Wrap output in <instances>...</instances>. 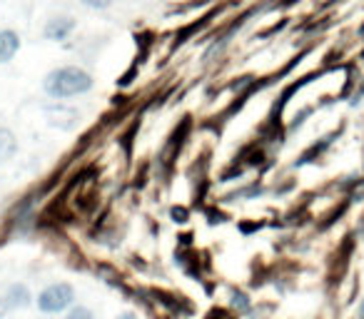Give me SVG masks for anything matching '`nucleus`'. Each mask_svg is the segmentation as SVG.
Segmentation results:
<instances>
[{
	"label": "nucleus",
	"mask_w": 364,
	"mask_h": 319,
	"mask_svg": "<svg viewBox=\"0 0 364 319\" xmlns=\"http://www.w3.org/2000/svg\"><path fill=\"white\" fill-rule=\"evenodd\" d=\"M95 87V77L82 65H60L53 67L43 77V92L50 100H73V97L87 95Z\"/></svg>",
	"instance_id": "f257e3e1"
},
{
	"label": "nucleus",
	"mask_w": 364,
	"mask_h": 319,
	"mask_svg": "<svg viewBox=\"0 0 364 319\" xmlns=\"http://www.w3.org/2000/svg\"><path fill=\"white\" fill-rule=\"evenodd\" d=\"M36 304L43 314H65L73 304H77V292L70 282H53L38 292Z\"/></svg>",
	"instance_id": "f03ea898"
},
{
	"label": "nucleus",
	"mask_w": 364,
	"mask_h": 319,
	"mask_svg": "<svg viewBox=\"0 0 364 319\" xmlns=\"http://www.w3.org/2000/svg\"><path fill=\"white\" fill-rule=\"evenodd\" d=\"M77 31V21L73 16H53L43 26V38L50 43H65Z\"/></svg>",
	"instance_id": "7ed1b4c3"
},
{
	"label": "nucleus",
	"mask_w": 364,
	"mask_h": 319,
	"mask_svg": "<svg viewBox=\"0 0 364 319\" xmlns=\"http://www.w3.org/2000/svg\"><path fill=\"white\" fill-rule=\"evenodd\" d=\"M23 38L13 28H0V65H8L21 53Z\"/></svg>",
	"instance_id": "20e7f679"
},
{
	"label": "nucleus",
	"mask_w": 364,
	"mask_h": 319,
	"mask_svg": "<svg viewBox=\"0 0 364 319\" xmlns=\"http://www.w3.org/2000/svg\"><path fill=\"white\" fill-rule=\"evenodd\" d=\"M6 302H8V307L11 309H28V307H33L36 304V297H33V292H31V287H28L26 282H13V284H8V289H6Z\"/></svg>",
	"instance_id": "39448f33"
},
{
	"label": "nucleus",
	"mask_w": 364,
	"mask_h": 319,
	"mask_svg": "<svg viewBox=\"0 0 364 319\" xmlns=\"http://www.w3.org/2000/svg\"><path fill=\"white\" fill-rule=\"evenodd\" d=\"M18 155V137L11 127H0V168L13 163V157Z\"/></svg>",
	"instance_id": "423d86ee"
},
{
	"label": "nucleus",
	"mask_w": 364,
	"mask_h": 319,
	"mask_svg": "<svg viewBox=\"0 0 364 319\" xmlns=\"http://www.w3.org/2000/svg\"><path fill=\"white\" fill-rule=\"evenodd\" d=\"M63 319H95V312H92L90 307H85V304H73V307L63 314Z\"/></svg>",
	"instance_id": "0eeeda50"
},
{
	"label": "nucleus",
	"mask_w": 364,
	"mask_h": 319,
	"mask_svg": "<svg viewBox=\"0 0 364 319\" xmlns=\"http://www.w3.org/2000/svg\"><path fill=\"white\" fill-rule=\"evenodd\" d=\"M77 3L90 8V11H107V8L115 6V0H77Z\"/></svg>",
	"instance_id": "6e6552de"
},
{
	"label": "nucleus",
	"mask_w": 364,
	"mask_h": 319,
	"mask_svg": "<svg viewBox=\"0 0 364 319\" xmlns=\"http://www.w3.org/2000/svg\"><path fill=\"white\" fill-rule=\"evenodd\" d=\"M11 312V307H8L6 297H0V319H6V314Z\"/></svg>",
	"instance_id": "1a4fd4ad"
},
{
	"label": "nucleus",
	"mask_w": 364,
	"mask_h": 319,
	"mask_svg": "<svg viewBox=\"0 0 364 319\" xmlns=\"http://www.w3.org/2000/svg\"><path fill=\"white\" fill-rule=\"evenodd\" d=\"M115 319H137V317H135L132 312H122V314H117Z\"/></svg>",
	"instance_id": "9d476101"
},
{
	"label": "nucleus",
	"mask_w": 364,
	"mask_h": 319,
	"mask_svg": "<svg viewBox=\"0 0 364 319\" xmlns=\"http://www.w3.org/2000/svg\"><path fill=\"white\" fill-rule=\"evenodd\" d=\"M362 319H364V302H362Z\"/></svg>",
	"instance_id": "9b49d317"
}]
</instances>
